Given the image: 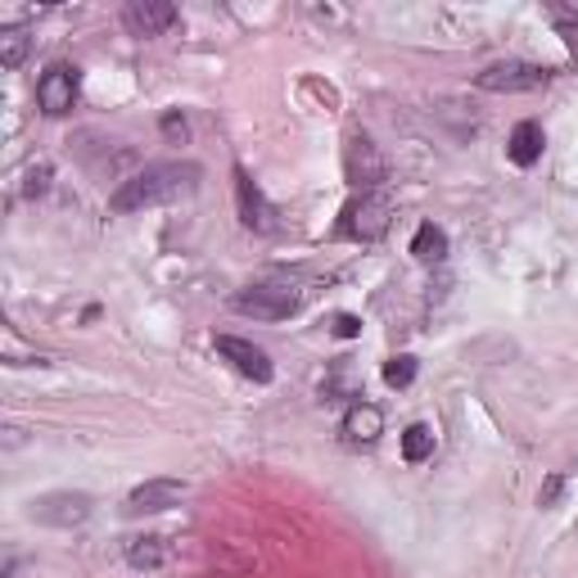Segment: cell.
I'll list each match as a JSON object with an SVG mask.
<instances>
[{
  "mask_svg": "<svg viewBox=\"0 0 578 578\" xmlns=\"http://www.w3.org/2000/svg\"><path fill=\"white\" fill-rule=\"evenodd\" d=\"M434 448H438V438H434V429H429L425 421H416V425H407V429H402V457H407L411 465L429 461Z\"/></svg>",
  "mask_w": 578,
  "mask_h": 578,
  "instance_id": "2e32d148",
  "label": "cell"
},
{
  "mask_svg": "<svg viewBox=\"0 0 578 578\" xmlns=\"http://www.w3.org/2000/svg\"><path fill=\"white\" fill-rule=\"evenodd\" d=\"M172 23H177V5H168V0H131V5H123V27L131 37H158Z\"/></svg>",
  "mask_w": 578,
  "mask_h": 578,
  "instance_id": "8fae6325",
  "label": "cell"
},
{
  "mask_svg": "<svg viewBox=\"0 0 578 578\" xmlns=\"http://www.w3.org/2000/svg\"><path fill=\"white\" fill-rule=\"evenodd\" d=\"M561 492H565V475H552V479L542 484V492H538V506H556Z\"/></svg>",
  "mask_w": 578,
  "mask_h": 578,
  "instance_id": "7402d4cb",
  "label": "cell"
},
{
  "mask_svg": "<svg viewBox=\"0 0 578 578\" xmlns=\"http://www.w3.org/2000/svg\"><path fill=\"white\" fill-rule=\"evenodd\" d=\"M542 150H547V131H542V123H534V118H525L515 131H511V141H506V158L515 163V168H534V163L542 158Z\"/></svg>",
  "mask_w": 578,
  "mask_h": 578,
  "instance_id": "4fadbf2b",
  "label": "cell"
},
{
  "mask_svg": "<svg viewBox=\"0 0 578 578\" xmlns=\"http://www.w3.org/2000/svg\"><path fill=\"white\" fill-rule=\"evenodd\" d=\"M185 498V484L181 479H145L141 488L127 492V515H158V511H172Z\"/></svg>",
  "mask_w": 578,
  "mask_h": 578,
  "instance_id": "30bf717a",
  "label": "cell"
},
{
  "mask_svg": "<svg viewBox=\"0 0 578 578\" xmlns=\"http://www.w3.org/2000/svg\"><path fill=\"white\" fill-rule=\"evenodd\" d=\"M411 254L421 262H444L448 258V231L434 227V222H421L416 235H411Z\"/></svg>",
  "mask_w": 578,
  "mask_h": 578,
  "instance_id": "9a60e30c",
  "label": "cell"
},
{
  "mask_svg": "<svg viewBox=\"0 0 578 578\" xmlns=\"http://www.w3.org/2000/svg\"><path fill=\"white\" fill-rule=\"evenodd\" d=\"M27 50H33V37H27V27H0V64L5 68H18L27 60Z\"/></svg>",
  "mask_w": 578,
  "mask_h": 578,
  "instance_id": "e0dca14e",
  "label": "cell"
},
{
  "mask_svg": "<svg viewBox=\"0 0 578 578\" xmlns=\"http://www.w3.org/2000/svg\"><path fill=\"white\" fill-rule=\"evenodd\" d=\"M204 168L200 163H150L145 172H136L131 181H123L114 195H108V208L114 213H145L158 204H172L181 195L200 185Z\"/></svg>",
  "mask_w": 578,
  "mask_h": 578,
  "instance_id": "6da1fadb",
  "label": "cell"
},
{
  "mask_svg": "<svg viewBox=\"0 0 578 578\" xmlns=\"http://www.w3.org/2000/svg\"><path fill=\"white\" fill-rule=\"evenodd\" d=\"M168 556H172V547H168V538H158V534H145V538L127 542V565L131 569H163Z\"/></svg>",
  "mask_w": 578,
  "mask_h": 578,
  "instance_id": "5bb4252c",
  "label": "cell"
},
{
  "mask_svg": "<svg viewBox=\"0 0 578 578\" xmlns=\"http://www.w3.org/2000/svg\"><path fill=\"white\" fill-rule=\"evenodd\" d=\"M552 81V68L547 64H529V60H502V64H488L475 87L492 91V95H519V91H538Z\"/></svg>",
  "mask_w": 578,
  "mask_h": 578,
  "instance_id": "277c9868",
  "label": "cell"
},
{
  "mask_svg": "<svg viewBox=\"0 0 578 578\" xmlns=\"http://www.w3.org/2000/svg\"><path fill=\"white\" fill-rule=\"evenodd\" d=\"M217 352H222V362H231L244 380H254V384H271V375H277V367H271V357H267L254 339L217 335Z\"/></svg>",
  "mask_w": 578,
  "mask_h": 578,
  "instance_id": "9c48e42d",
  "label": "cell"
},
{
  "mask_svg": "<svg viewBox=\"0 0 578 578\" xmlns=\"http://www.w3.org/2000/svg\"><path fill=\"white\" fill-rule=\"evenodd\" d=\"M50 163H37V168H27V181H23V195L27 200H41L46 195V190H50Z\"/></svg>",
  "mask_w": 578,
  "mask_h": 578,
  "instance_id": "d6986e66",
  "label": "cell"
},
{
  "mask_svg": "<svg viewBox=\"0 0 578 578\" xmlns=\"http://www.w3.org/2000/svg\"><path fill=\"white\" fill-rule=\"evenodd\" d=\"M158 131H163V136H168V141H177V145H181V141H185V136H190V123H185V118L177 114V108H172V114H163Z\"/></svg>",
  "mask_w": 578,
  "mask_h": 578,
  "instance_id": "44dd1931",
  "label": "cell"
},
{
  "mask_svg": "<svg viewBox=\"0 0 578 578\" xmlns=\"http://www.w3.org/2000/svg\"><path fill=\"white\" fill-rule=\"evenodd\" d=\"M37 104H41V114H50V118L73 114V104H77V68L73 64H50L37 77Z\"/></svg>",
  "mask_w": 578,
  "mask_h": 578,
  "instance_id": "52a82bcc",
  "label": "cell"
},
{
  "mask_svg": "<svg viewBox=\"0 0 578 578\" xmlns=\"http://www.w3.org/2000/svg\"><path fill=\"white\" fill-rule=\"evenodd\" d=\"M556 37L565 41V50L578 60V14H561V18H556Z\"/></svg>",
  "mask_w": 578,
  "mask_h": 578,
  "instance_id": "ffe728a7",
  "label": "cell"
},
{
  "mask_svg": "<svg viewBox=\"0 0 578 578\" xmlns=\"http://www.w3.org/2000/svg\"><path fill=\"white\" fill-rule=\"evenodd\" d=\"M416 357L411 352H402V357H389V362H384V384H389V389H407L411 380H416Z\"/></svg>",
  "mask_w": 578,
  "mask_h": 578,
  "instance_id": "ac0fdd59",
  "label": "cell"
},
{
  "mask_svg": "<svg viewBox=\"0 0 578 578\" xmlns=\"http://www.w3.org/2000/svg\"><path fill=\"white\" fill-rule=\"evenodd\" d=\"M298 303H303L298 281H290V277H262L254 285H244L231 298V308L240 317H254V321H285V317L298 312Z\"/></svg>",
  "mask_w": 578,
  "mask_h": 578,
  "instance_id": "7a4b0ae2",
  "label": "cell"
},
{
  "mask_svg": "<svg viewBox=\"0 0 578 578\" xmlns=\"http://www.w3.org/2000/svg\"><path fill=\"white\" fill-rule=\"evenodd\" d=\"M344 172L357 190H375L384 181V154L380 145L371 141L367 131H352L348 136V150H344Z\"/></svg>",
  "mask_w": 578,
  "mask_h": 578,
  "instance_id": "ba28073f",
  "label": "cell"
},
{
  "mask_svg": "<svg viewBox=\"0 0 578 578\" xmlns=\"http://www.w3.org/2000/svg\"><path fill=\"white\" fill-rule=\"evenodd\" d=\"M27 506H33L27 515H33L37 525H50V529H81L95 515L91 492H46V498H33Z\"/></svg>",
  "mask_w": 578,
  "mask_h": 578,
  "instance_id": "5b68a950",
  "label": "cell"
},
{
  "mask_svg": "<svg viewBox=\"0 0 578 578\" xmlns=\"http://www.w3.org/2000/svg\"><path fill=\"white\" fill-rule=\"evenodd\" d=\"M339 434H344V444H352V448L375 444V438L384 434V411L375 402H352L344 411V421H339Z\"/></svg>",
  "mask_w": 578,
  "mask_h": 578,
  "instance_id": "7c38bea8",
  "label": "cell"
},
{
  "mask_svg": "<svg viewBox=\"0 0 578 578\" xmlns=\"http://www.w3.org/2000/svg\"><path fill=\"white\" fill-rule=\"evenodd\" d=\"M330 330H335L339 339H357V335H362V321H357V317H348V312H339V317H335V325H330Z\"/></svg>",
  "mask_w": 578,
  "mask_h": 578,
  "instance_id": "603a6c76",
  "label": "cell"
},
{
  "mask_svg": "<svg viewBox=\"0 0 578 578\" xmlns=\"http://www.w3.org/2000/svg\"><path fill=\"white\" fill-rule=\"evenodd\" d=\"M394 222V204L380 195V190H362L357 200H348V208L339 213V235L344 240H357V244H375L384 240Z\"/></svg>",
  "mask_w": 578,
  "mask_h": 578,
  "instance_id": "3957f363",
  "label": "cell"
},
{
  "mask_svg": "<svg viewBox=\"0 0 578 578\" xmlns=\"http://www.w3.org/2000/svg\"><path fill=\"white\" fill-rule=\"evenodd\" d=\"M235 204H240V222L249 231H258V235H277L281 231V208L262 195V185L244 168H235Z\"/></svg>",
  "mask_w": 578,
  "mask_h": 578,
  "instance_id": "8992f818",
  "label": "cell"
}]
</instances>
